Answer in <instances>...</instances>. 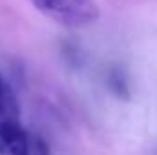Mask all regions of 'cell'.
Here are the masks:
<instances>
[{
	"label": "cell",
	"mask_w": 157,
	"mask_h": 155,
	"mask_svg": "<svg viewBox=\"0 0 157 155\" xmlns=\"http://www.w3.org/2000/svg\"><path fill=\"white\" fill-rule=\"evenodd\" d=\"M35 7L66 28H82L99 18V6L93 0H31Z\"/></svg>",
	"instance_id": "cell-1"
},
{
	"label": "cell",
	"mask_w": 157,
	"mask_h": 155,
	"mask_svg": "<svg viewBox=\"0 0 157 155\" xmlns=\"http://www.w3.org/2000/svg\"><path fill=\"white\" fill-rule=\"evenodd\" d=\"M31 153V133L26 131L18 120L0 122V155Z\"/></svg>",
	"instance_id": "cell-2"
},
{
	"label": "cell",
	"mask_w": 157,
	"mask_h": 155,
	"mask_svg": "<svg viewBox=\"0 0 157 155\" xmlns=\"http://www.w3.org/2000/svg\"><path fill=\"white\" fill-rule=\"evenodd\" d=\"M20 106L11 84L0 75V122L4 120H18Z\"/></svg>",
	"instance_id": "cell-3"
},
{
	"label": "cell",
	"mask_w": 157,
	"mask_h": 155,
	"mask_svg": "<svg viewBox=\"0 0 157 155\" xmlns=\"http://www.w3.org/2000/svg\"><path fill=\"white\" fill-rule=\"evenodd\" d=\"M108 88L112 89V93H115L119 99H128L130 97V89H128V80L122 70L113 68L108 73Z\"/></svg>",
	"instance_id": "cell-4"
}]
</instances>
